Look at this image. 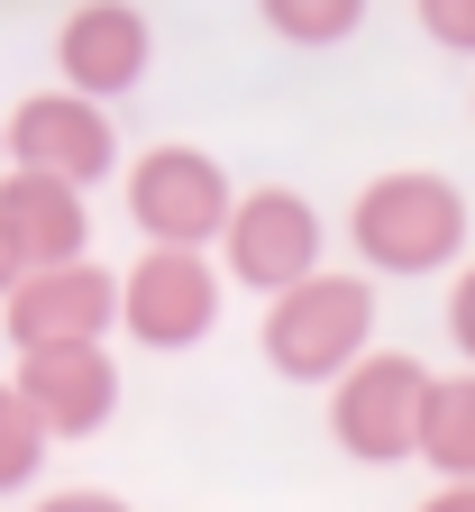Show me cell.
I'll use <instances>...</instances> for the list:
<instances>
[{"label":"cell","instance_id":"13","mask_svg":"<svg viewBox=\"0 0 475 512\" xmlns=\"http://www.w3.org/2000/svg\"><path fill=\"white\" fill-rule=\"evenodd\" d=\"M46 467V421L28 412V394L0 375V494H28Z\"/></svg>","mask_w":475,"mask_h":512},{"label":"cell","instance_id":"5","mask_svg":"<svg viewBox=\"0 0 475 512\" xmlns=\"http://www.w3.org/2000/svg\"><path fill=\"white\" fill-rule=\"evenodd\" d=\"M119 284H128L119 330L138 348H156V357H183V348H201L220 330V275H211L201 247H147Z\"/></svg>","mask_w":475,"mask_h":512},{"label":"cell","instance_id":"8","mask_svg":"<svg viewBox=\"0 0 475 512\" xmlns=\"http://www.w3.org/2000/svg\"><path fill=\"white\" fill-rule=\"evenodd\" d=\"M55 64H64V92L119 101V92L147 83L156 28H147L138 0H83V10H64V28H55Z\"/></svg>","mask_w":475,"mask_h":512},{"label":"cell","instance_id":"4","mask_svg":"<svg viewBox=\"0 0 475 512\" xmlns=\"http://www.w3.org/2000/svg\"><path fill=\"white\" fill-rule=\"evenodd\" d=\"M247 192H229V165L201 147H147L138 174H128V220H138L147 247H211L229 238Z\"/></svg>","mask_w":475,"mask_h":512},{"label":"cell","instance_id":"14","mask_svg":"<svg viewBox=\"0 0 475 512\" xmlns=\"http://www.w3.org/2000/svg\"><path fill=\"white\" fill-rule=\"evenodd\" d=\"M256 19L284 46H338V37H357L366 0H256Z\"/></svg>","mask_w":475,"mask_h":512},{"label":"cell","instance_id":"1","mask_svg":"<svg viewBox=\"0 0 475 512\" xmlns=\"http://www.w3.org/2000/svg\"><path fill=\"white\" fill-rule=\"evenodd\" d=\"M375 284L366 275H311V284H293L284 302H265V330H256V348H265V366H275L284 384H338V375H357L375 348Z\"/></svg>","mask_w":475,"mask_h":512},{"label":"cell","instance_id":"12","mask_svg":"<svg viewBox=\"0 0 475 512\" xmlns=\"http://www.w3.org/2000/svg\"><path fill=\"white\" fill-rule=\"evenodd\" d=\"M421 458L448 485H475V375H430L421 403Z\"/></svg>","mask_w":475,"mask_h":512},{"label":"cell","instance_id":"11","mask_svg":"<svg viewBox=\"0 0 475 512\" xmlns=\"http://www.w3.org/2000/svg\"><path fill=\"white\" fill-rule=\"evenodd\" d=\"M0 229H10L19 266H83L92 256V211H83V183H55V174H10L0 183Z\"/></svg>","mask_w":475,"mask_h":512},{"label":"cell","instance_id":"18","mask_svg":"<svg viewBox=\"0 0 475 512\" xmlns=\"http://www.w3.org/2000/svg\"><path fill=\"white\" fill-rule=\"evenodd\" d=\"M19 284H28V266H19V247H10V229H0V302H10Z\"/></svg>","mask_w":475,"mask_h":512},{"label":"cell","instance_id":"3","mask_svg":"<svg viewBox=\"0 0 475 512\" xmlns=\"http://www.w3.org/2000/svg\"><path fill=\"white\" fill-rule=\"evenodd\" d=\"M421 403H430L421 357L375 348L357 375L329 384V439L348 448L357 467H402V458H421Z\"/></svg>","mask_w":475,"mask_h":512},{"label":"cell","instance_id":"20","mask_svg":"<svg viewBox=\"0 0 475 512\" xmlns=\"http://www.w3.org/2000/svg\"><path fill=\"white\" fill-rule=\"evenodd\" d=\"M10 174H19V165H10V119H0V183H10Z\"/></svg>","mask_w":475,"mask_h":512},{"label":"cell","instance_id":"10","mask_svg":"<svg viewBox=\"0 0 475 512\" xmlns=\"http://www.w3.org/2000/svg\"><path fill=\"white\" fill-rule=\"evenodd\" d=\"M10 384L28 394V412L46 421V439H92L119 412V366H110V348H37V357H19Z\"/></svg>","mask_w":475,"mask_h":512},{"label":"cell","instance_id":"2","mask_svg":"<svg viewBox=\"0 0 475 512\" xmlns=\"http://www.w3.org/2000/svg\"><path fill=\"white\" fill-rule=\"evenodd\" d=\"M366 275H439L466 247V192L448 174H375L348 211Z\"/></svg>","mask_w":475,"mask_h":512},{"label":"cell","instance_id":"17","mask_svg":"<svg viewBox=\"0 0 475 512\" xmlns=\"http://www.w3.org/2000/svg\"><path fill=\"white\" fill-rule=\"evenodd\" d=\"M37 512H128L119 494H101V485H64V494H46Z\"/></svg>","mask_w":475,"mask_h":512},{"label":"cell","instance_id":"7","mask_svg":"<svg viewBox=\"0 0 475 512\" xmlns=\"http://www.w3.org/2000/svg\"><path fill=\"white\" fill-rule=\"evenodd\" d=\"M220 256H229V275H238L247 293L284 302L293 284H311V275H320V211L302 202V192L265 183V192H247V202H238V220H229Z\"/></svg>","mask_w":475,"mask_h":512},{"label":"cell","instance_id":"19","mask_svg":"<svg viewBox=\"0 0 475 512\" xmlns=\"http://www.w3.org/2000/svg\"><path fill=\"white\" fill-rule=\"evenodd\" d=\"M421 512H475V485H439V494H430Z\"/></svg>","mask_w":475,"mask_h":512},{"label":"cell","instance_id":"9","mask_svg":"<svg viewBox=\"0 0 475 512\" xmlns=\"http://www.w3.org/2000/svg\"><path fill=\"white\" fill-rule=\"evenodd\" d=\"M10 165L19 174H55V183H101L119 165V128L83 92H37V101L10 110Z\"/></svg>","mask_w":475,"mask_h":512},{"label":"cell","instance_id":"16","mask_svg":"<svg viewBox=\"0 0 475 512\" xmlns=\"http://www.w3.org/2000/svg\"><path fill=\"white\" fill-rule=\"evenodd\" d=\"M448 339H457V357L475 366V266L448 284Z\"/></svg>","mask_w":475,"mask_h":512},{"label":"cell","instance_id":"15","mask_svg":"<svg viewBox=\"0 0 475 512\" xmlns=\"http://www.w3.org/2000/svg\"><path fill=\"white\" fill-rule=\"evenodd\" d=\"M412 19H421V37H430V46L475 55V0H412Z\"/></svg>","mask_w":475,"mask_h":512},{"label":"cell","instance_id":"6","mask_svg":"<svg viewBox=\"0 0 475 512\" xmlns=\"http://www.w3.org/2000/svg\"><path fill=\"white\" fill-rule=\"evenodd\" d=\"M119 302H128V284L83 256V266L28 275L10 302H0V330H10L19 357H37V348H101V330H119Z\"/></svg>","mask_w":475,"mask_h":512}]
</instances>
